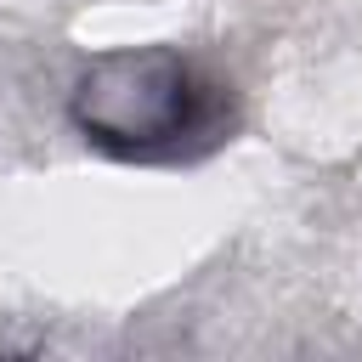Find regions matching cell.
<instances>
[{
  "label": "cell",
  "mask_w": 362,
  "mask_h": 362,
  "mask_svg": "<svg viewBox=\"0 0 362 362\" xmlns=\"http://www.w3.org/2000/svg\"><path fill=\"white\" fill-rule=\"evenodd\" d=\"M209 90L215 85H204V74L181 51L124 45L85 62L68 113L96 147L124 158H153V153H175L187 136L209 124Z\"/></svg>",
  "instance_id": "obj_1"
}]
</instances>
